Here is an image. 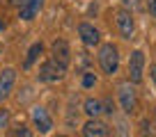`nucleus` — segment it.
<instances>
[{
    "instance_id": "16",
    "label": "nucleus",
    "mask_w": 156,
    "mask_h": 137,
    "mask_svg": "<svg viewBox=\"0 0 156 137\" xmlns=\"http://www.w3.org/2000/svg\"><path fill=\"white\" fill-rule=\"evenodd\" d=\"M101 108H103V114H115V103H112V98L110 96H106V98H101Z\"/></svg>"
},
{
    "instance_id": "12",
    "label": "nucleus",
    "mask_w": 156,
    "mask_h": 137,
    "mask_svg": "<svg viewBox=\"0 0 156 137\" xmlns=\"http://www.w3.org/2000/svg\"><path fill=\"white\" fill-rule=\"evenodd\" d=\"M41 53H44V44H41V41H34V44L28 48V55H25V59H23V68H25V71L32 68V64L39 59Z\"/></svg>"
},
{
    "instance_id": "7",
    "label": "nucleus",
    "mask_w": 156,
    "mask_h": 137,
    "mask_svg": "<svg viewBox=\"0 0 156 137\" xmlns=\"http://www.w3.org/2000/svg\"><path fill=\"white\" fill-rule=\"evenodd\" d=\"M30 119H32V126L34 130H39L41 135H46V132L53 130V117L48 114V110L46 108H32V112H30Z\"/></svg>"
},
{
    "instance_id": "11",
    "label": "nucleus",
    "mask_w": 156,
    "mask_h": 137,
    "mask_svg": "<svg viewBox=\"0 0 156 137\" xmlns=\"http://www.w3.org/2000/svg\"><path fill=\"white\" fill-rule=\"evenodd\" d=\"M41 7H44V0H23L19 5V18L21 21H32L41 12Z\"/></svg>"
},
{
    "instance_id": "13",
    "label": "nucleus",
    "mask_w": 156,
    "mask_h": 137,
    "mask_svg": "<svg viewBox=\"0 0 156 137\" xmlns=\"http://www.w3.org/2000/svg\"><path fill=\"white\" fill-rule=\"evenodd\" d=\"M83 112L87 114L90 119H99V117L103 114L101 101H99V98H85V103H83Z\"/></svg>"
},
{
    "instance_id": "22",
    "label": "nucleus",
    "mask_w": 156,
    "mask_h": 137,
    "mask_svg": "<svg viewBox=\"0 0 156 137\" xmlns=\"http://www.w3.org/2000/svg\"><path fill=\"white\" fill-rule=\"evenodd\" d=\"M7 2H9V5H21L23 0H7Z\"/></svg>"
},
{
    "instance_id": "8",
    "label": "nucleus",
    "mask_w": 156,
    "mask_h": 137,
    "mask_svg": "<svg viewBox=\"0 0 156 137\" xmlns=\"http://www.w3.org/2000/svg\"><path fill=\"white\" fill-rule=\"evenodd\" d=\"M78 37L83 41V46H87V48H94V46L101 44V32H99L92 23H80L78 25Z\"/></svg>"
},
{
    "instance_id": "17",
    "label": "nucleus",
    "mask_w": 156,
    "mask_h": 137,
    "mask_svg": "<svg viewBox=\"0 0 156 137\" xmlns=\"http://www.w3.org/2000/svg\"><path fill=\"white\" fill-rule=\"evenodd\" d=\"M140 128H142V137H154V126L149 123V119H142Z\"/></svg>"
},
{
    "instance_id": "3",
    "label": "nucleus",
    "mask_w": 156,
    "mask_h": 137,
    "mask_svg": "<svg viewBox=\"0 0 156 137\" xmlns=\"http://www.w3.org/2000/svg\"><path fill=\"white\" fill-rule=\"evenodd\" d=\"M112 18H115L117 32L122 39H133V32H136V21H133V12L124 9V7H117L112 9Z\"/></svg>"
},
{
    "instance_id": "21",
    "label": "nucleus",
    "mask_w": 156,
    "mask_h": 137,
    "mask_svg": "<svg viewBox=\"0 0 156 137\" xmlns=\"http://www.w3.org/2000/svg\"><path fill=\"white\" fill-rule=\"evenodd\" d=\"M149 75H151V80H154V85H156V62L149 66Z\"/></svg>"
},
{
    "instance_id": "24",
    "label": "nucleus",
    "mask_w": 156,
    "mask_h": 137,
    "mask_svg": "<svg viewBox=\"0 0 156 137\" xmlns=\"http://www.w3.org/2000/svg\"><path fill=\"white\" fill-rule=\"evenodd\" d=\"M2 28H5V23H2V21H0V30H2Z\"/></svg>"
},
{
    "instance_id": "1",
    "label": "nucleus",
    "mask_w": 156,
    "mask_h": 137,
    "mask_svg": "<svg viewBox=\"0 0 156 137\" xmlns=\"http://www.w3.org/2000/svg\"><path fill=\"white\" fill-rule=\"evenodd\" d=\"M99 66L106 75H115L119 68V50L115 44H99Z\"/></svg>"
},
{
    "instance_id": "5",
    "label": "nucleus",
    "mask_w": 156,
    "mask_h": 137,
    "mask_svg": "<svg viewBox=\"0 0 156 137\" xmlns=\"http://www.w3.org/2000/svg\"><path fill=\"white\" fill-rule=\"evenodd\" d=\"M142 75H145V53L142 50H133L129 57V82L140 85Z\"/></svg>"
},
{
    "instance_id": "9",
    "label": "nucleus",
    "mask_w": 156,
    "mask_h": 137,
    "mask_svg": "<svg viewBox=\"0 0 156 137\" xmlns=\"http://www.w3.org/2000/svg\"><path fill=\"white\" fill-rule=\"evenodd\" d=\"M83 137H110V128L101 119H87L83 126Z\"/></svg>"
},
{
    "instance_id": "4",
    "label": "nucleus",
    "mask_w": 156,
    "mask_h": 137,
    "mask_svg": "<svg viewBox=\"0 0 156 137\" xmlns=\"http://www.w3.org/2000/svg\"><path fill=\"white\" fill-rule=\"evenodd\" d=\"M64 73H67V68L60 66L58 62H53V59H46L41 66H39V73H37V80L39 82H58V80L64 78Z\"/></svg>"
},
{
    "instance_id": "18",
    "label": "nucleus",
    "mask_w": 156,
    "mask_h": 137,
    "mask_svg": "<svg viewBox=\"0 0 156 137\" xmlns=\"http://www.w3.org/2000/svg\"><path fill=\"white\" fill-rule=\"evenodd\" d=\"M7 126H9V110L2 108V110H0V130L7 128Z\"/></svg>"
},
{
    "instance_id": "19",
    "label": "nucleus",
    "mask_w": 156,
    "mask_h": 137,
    "mask_svg": "<svg viewBox=\"0 0 156 137\" xmlns=\"http://www.w3.org/2000/svg\"><path fill=\"white\" fill-rule=\"evenodd\" d=\"M119 2H122V7H124V9H129V12L138 9V5H140L138 0H119Z\"/></svg>"
},
{
    "instance_id": "14",
    "label": "nucleus",
    "mask_w": 156,
    "mask_h": 137,
    "mask_svg": "<svg viewBox=\"0 0 156 137\" xmlns=\"http://www.w3.org/2000/svg\"><path fill=\"white\" fill-rule=\"evenodd\" d=\"M80 85H83V89H92L94 85H97V73H94V71H83Z\"/></svg>"
},
{
    "instance_id": "6",
    "label": "nucleus",
    "mask_w": 156,
    "mask_h": 137,
    "mask_svg": "<svg viewBox=\"0 0 156 137\" xmlns=\"http://www.w3.org/2000/svg\"><path fill=\"white\" fill-rule=\"evenodd\" d=\"M71 57H73V53H71V48H69V44H67L64 39H55L53 44H51V59H53V62H58L60 66L69 68Z\"/></svg>"
},
{
    "instance_id": "23",
    "label": "nucleus",
    "mask_w": 156,
    "mask_h": 137,
    "mask_svg": "<svg viewBox=\"0 0 156 137\" xmlns=\"http://www.w3.org/2000/svg\"><path fill=\"white\" fill-rule=\"evenodd\" d=\"M154 126H156V108H154Z\"/></svg>"
},
{
    "instance_id": "20",
    "label": "nucleus",
    "mask_w": 156,
    "mask_h": 137,
    "mask_svg": "<svg viewBox=\"0 0 156 137\" xmlns=\"http://www.w3.org/2000/svg\"><path fill=\"white\" fill-rule=\"evenodd\" d=\"M147 12L156 18V0H147Z\"/></svg>"
},
{
    "instance_id": "15",
    "label": "nucleus",
    "mask_w": 156,
    "mask_h": 137,
    "mask_svg": "<svg viewBox=\"0 0 156 137\" xmlns=\"http://www.w3.org/2000/svg\"><path fill=\"white\" fill-rule=\"evenodd\" d=\"M9 137H32V130H30L28 126H23V123H19V126L12 128Z\"/></svg>"
},
{
    "instance_id": "25",
    "label": "nucleus",
    "mask_w": 156,
    "mask_h": 137,
    "mask_svg": "<svg viewBox=\"0 0 156 137\" xmlns=\"http://www.w3.org/2000/svg\"><path fill=\"white\" fill-rule=\"evenodd\" d=\"M58 137H67V135H58Z\"/></svg>"
},
{
    "instance_id": "10",
    "label": "nucleus",
    "mask_w": 156,
    "mask_h": 137,
    "mask_svg": "<svg viewBox=\"0 0 156 137\" xmlns=\"http://www.w3.org/2000/svg\"><path fill=\"white\" fill-rule=\"evenodd\" d=\"M14 85H16V68H2V73H0V103L12 94Z\"/></svg>"
},
{
    "instance_id": "2",
    "label": "nucleus",
    "mask_w": 156,
    "mask_h": 137,
    "mask_svg": "<svg viewBox=\"0 0 156 137\" xmlns=\"http://www.w3.org/2000/svg\"><path fill=\"white\" fill-rule=\"evenodd\" d=\"M117 98H119V105H122L124 114H136L138 110V92H136V85L124 80V82L117 85Z\"/></svg>"
}]
</instances>
